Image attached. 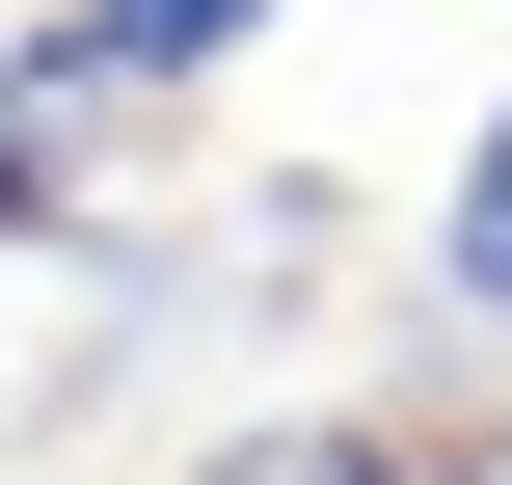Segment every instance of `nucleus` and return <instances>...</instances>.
Here are the masks:
<instances>
[{
	"label": "nucleus",
	"instance_id": "1",
	"mask_svg": "<svg viewBox=\"0 0 512 485\" xmlns=\"http://www.w3.org/2000/svg\"><path fill=\"white\" fill-rule=\"evenodd\" d=\"M243 54H270V0H54V27H27V108L108 135V108H162V81H243Z\"/></svg>",
	"mask_w": 512,
	"mask_h": 485
},
{
	"label": "nucleus",
	"instance_id": "2",
	"mask_svg": "<svg viewBox=\"0 0 512 485\" xmlns=\"http://www.w3.org/2000/svg\"><path fill=\"white\" fill-rule=\"evenodd\" d=\"M432 351H512V108L432 162Z\"/></svg>",
	"mask_w": 512,
	"mask_h": 485
},
{
	"label": "nucleus",
	"instance_id": "3",
	"mask_svg": "<svg viewBox=\"0 0 512 485\" xmlns=\"http://www.w3.org/2000/svg\"><path fill=\"white\" fill-rule=\"evenodd\" d=\"M189 485H432V432H378V405H270V432H216Z\"/></svg>",
	"mask_w": 512,
	"mask_h": 485
},
{
	"label": "nucleus",
	"instance_id": "4",
	"mask_svg": "<svg viewBox=\"0 0 512 485\" xmlns=\"http://www.w3.org/2000/svg\"><path fill=\"white\" fill-rule=\"evenodd\" d=\"M0 243H81V135H54L27 81H0Z\"/></svg>",
	"mask_w": 512,
	"mask_h": 485
}]
</instances>
